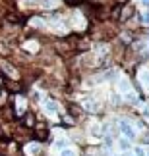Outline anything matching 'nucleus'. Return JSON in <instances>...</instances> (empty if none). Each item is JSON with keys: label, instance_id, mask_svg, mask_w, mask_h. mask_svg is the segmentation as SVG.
Wrapping results in <instances>:
<instances>
[{"label": "nucleus", "instance_id": "1", "mask_svg": "<svg viewBox=\"0 0 149 156\" xmlns=\"http://www.w3.org/2000/svg\"><path fill=\"white\" fill-rule=\"evenodd\" d=\"M54 48H56V52H60V54H72L74 50H77V41L72 39V37L62 39V41H56Z\"/></svg>", "mask_w": 149, "mask_h": 156}, {"label": "nucleus", "instance_id": "2", "mask_svg": "<svg viewBox=\"0 0 149 156\" xmlns=\"http://www.w3.org/2000/svg\"><path fill=\"white\" fill-rule=\"evenodd\" d=\"M33 131H35V137H37L39 141H45L47 137H49V127H47L45 122H35Z\"/></svg>", "mask_w": 149, "mask_h": 156}, {"label": "nucleus", "instance_id": "3", "mask_svg": "<svg viewBox=\"0 0 149 156\" xmlns=\"http://www.w3.org/2000/svg\"><path fill=\"white\" fill-rule=\"evenodd\" d=\"M2 73H4V77H8V79H12V81H16L17 77H20V71H17L10 62H4L2 64Z\"/></svg>", "mask_w": 149, "mask_h": 156}, {"label": "nucleus", "instance_id": "4", "mask_svg": "<svg viewBox=\"0 0 149 156\" xmlns=\"http://www.w3.org/2000/svg\"><path fill=\"white\" fill-rule=\"evenodd\" d=\"M120 131H122V135L126 137L128 141L136 139V131H134V127H132V125H130L128 122H120Z\"/></svg>", "mask_w": 149, "mask_h": 156}, {"label": "nucleus", "instance_id": "5", "mask_svg": "<svg viewBox=\"0 0 149 156\" xmlns=\"http://www.w3.org/2000/svg\"><path fill=\"white\" fill-rule=\"evenodd\" d=\"M21 125H23L25 129H33V125H35V116H33L31 112H25V114L21 116Z\"/></svg>", "mask_w": 149, "mask_h": 156}, {"label": "nucleus", "instance_id": "6", "mask_svg": "<svg viewBox=\"0 0 149 156\" xmlns=\"http://www.w3.org/2000/svg\"><path fill=\"white\" fill-rule=\"evenodd\" d=\"M41 152V145L39 143H29V145L25 147V154L27 156H37Z\"/></svg>", "mask_w": 149, "mask_h": 156}, {"label": "nucleus", "instance_id": "7", "mask_svg": "<svg viewBox=\"0 0 149 156\" xmlns=\"http://www.w3.org/2000/svg\"><path fill=\"white\" fill-rule=\"evenodd\" d=\"M45 110H47V112H50V114H56V112H58V104L54 102V100L47 98V100H45Z\"/></svg>", "mask_w": 149, "mask_h": 156}, {"label": "nucleus", "instance_id": "8", "mask_svg": "<svg viewBox=\"0 0 149 156\" xmlns=\"http://www.w3.org/2000/svg\"><path fill=\"white\" fill-rule=\"evenodd\" d=\"M68 112L72 114L74 118H77V116L81 114V108H77V106H74V104H68Z\"/></svg>", "mask_w": 149, "mask_h": 156}, {"label": "nucleus", "instance_id": "9", "mask_svg": "<svg viewBox=\"0 0 149 156\" xmlns=\"http://www.w3.org/2000/svg\"><path fill=\"white\" fill-rule=\"evenodd\" d=\"M140 23L141 25H149V12H141L140 14Z\"/></svg>", "mask_w": 149, "mask_h": 156}, {"label": "nucleus", "instance_id": "10", "mask_svg": "<svg viewBox=\"0 0 149 156\" xmlns=\"http://www.w3.org/2000/svg\"><path fill=\"white\" fill-rule=\"evenodd\" d=\"M31 25L33 27H45V21L41 17H31Z\"/></svg>", "mask_w": 149, "mask_h": 156}, {"label": "nucleus", "instance_id": "11", "mask_svg": "<svg viewBox=\"0 0 149 156\" xmlns=\"http://www.w3.org/2000/svg\"><path fill=\"white\" fill-rule=\"evenodd\" d=\"M60 156H76V151H72V148H62L60 151Z\"/></svg>", "mask_w": 149, "mask_h": 156}, {"label": "nucleus", "instance_id": "12", "mask_svg": "<svg viewBox=\"0 0 149 156\" xmlns=\"http://www.w3.org/2000/svg\"><path fill=\"white\" fill-rule=\"evenodd\" d=\"M118 145H120L122 151H128V148H130V141H128V139H120V143H118Z\"/></svg>", "mask_w": 149, "mask_h": 156}, {"label": "nucleus", "instance_id": "13", "mask_svg": "<svg viewBox=\"0 0 149 156\" xmlns=\"http://www.w3.org/2000/svg\"><path fill=\"white\" fill-rule=\"evenodd\" d=\"M120 37H122V43H128V44H130V43L134 41V39H132V35H130V33H122Z\"/></svg>", "mask_w": 149, "mask_h": 156}, {"label": "nucleus", "instance_id": "14", "mask_svg": "<svg viewBox=\"0 0 149 156\" xmlns=\"http://www.w3.org/2000/svg\"><path fill=\"white\" fill-rule=\"evenodd\" d=\"M120 89H122L124 93H128V91H130V83H128L126 79H122V81H120Z\"/></svg>", "mask_w": 149, "mask_h": 156}, {"label": "nucleus", "instance_id": "15", "mask_svg": "<svg viewBox=\"0 0 149 156\" xmlns=\"http://www.w3.org/2000/svg\"><path fill=\"white\" fill-rule=\"evenodd\" d=\"M62 123H64V125H74V118H72V116H64V118H62Z\"/></svg>", "mask_w": 149, "mask_h": 156}, {"label": "nucleus", "instance_id": "16", "mask_svg": "<svg viewBox=\"0 0 149 156\" xmlns=\"http://www.w3.org/2000/svg\"><path fill=\"white\" fill-rule=\"evenodd\" d=\"M101 133H103V131H101V127H99V125H93V127H91V135H97V137H101Z\"/></svg>", "mask_w": 149, "mask_h": 156}, {"label": "nucleus", "instance_id": "17", "mask_svg": "<svg viewBox=\"0 0 149 156\" xmlns=\"http://www.w3.org/2000/svg\"><path fill=\"white\" fill-rule=\"evenodd\" d=\"M134 156H145V151L141 147H136L134 148Z\"/></svg>", "mask_w": 149, "mask_h": 156}, {"label": "nucleus", "instance_id": "18", "mask_svg": "<svg viewBox=\"0 0 149 156\" xmlns=\"http://www.w3.org/2000/svg\"><path fill=\"white\" fill-rule=\"evenodd\" d=\"M56 147H58V148H66V147H68V141L58 139V141H56Z\"/></svg>", "mask_w": 149, "mask_h": 156}, {"label": "nucleus", "instance_id": "19", "mask_svg": "<svg viewBox=\"0 0 149 156\" xmlns=\"http://www.w3.org/2000/svg\"><path fill=\"white\" fill-rule=\"evenodd\" d=\"M64 2H66L68 6H76V4H80L81 0H64Z\"/></svg>", "mask_w": 149, "mask_h": 156}, {"label": "nucleus", "instance_id": "20", "mask_svg": "<svg viewBox=\"0 0 149 156\" xmlns=\"http://www.w3.org/2000/svg\"><path fill=\"white\" fill-rule=\"evenodd\" d=\"M140 4L143 6V8H149V0H140Z\"/></svg>", "mask_w": 149, "mask_h": 156}, {"label": "nucleus", "instance_id": "21", "mask_svg": "<svg viewBox=\"0 0 149 156\" xmlns=\"http://www.w3.org/2000/svg\"><path fill=\"white\" fill-rule=\"evenodd\" d=\"M143 77H145V81H147V85H149V71H147V73H145Z\"/></svg>", "mask_w": 149, "mask_h": 156}, {"label": "nucleus", "instance_id": "22", "mask_svg": "<svg viewBox=\"0 0 149 156\" xmlns=\"http://www.w3.org/2000/svg\"><path fill=\"white\" fill-rule=\"evenodd\" d=\"M124 156H134V154H128V152H126V154H124Z\"/></svg>", "mask_w": 149, "mask_h": 156}, {"label": "nucleus", "instance_id": "23", "mask_svg": "<svg viewBox=\"0 0 149 156\" xmlns=\"http://www.w3.org/2000/svg\"><path fill=\"white\" fill-rule=\"evenodd\" d=\"M145 156H149V152H145Z\"/></svg>", "mask_w": 149, "mask_h": 156}]
</instances>
